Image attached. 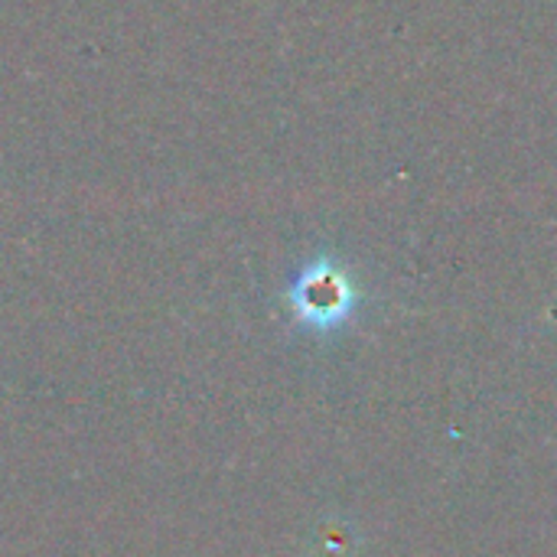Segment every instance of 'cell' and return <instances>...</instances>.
Here are the masks:
<instances>
[{
	"label": "cell",
	"instance_id": "6da1fadb",
	"mask_svg": "<svg viewBox=\"0 0 557 557\" xmlns=\"http://www.w3.org/2000/svg\"><path fill=\"white\" fill-rule=\"evenodd\" d=\"M290 304L307 326H336L352 313L356 287L339 264L317 261L290 287Z\"/></svg>",
	"mask_w": 557,
	"mask_h": 557
}]
</instances>
